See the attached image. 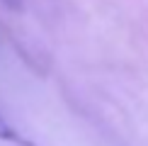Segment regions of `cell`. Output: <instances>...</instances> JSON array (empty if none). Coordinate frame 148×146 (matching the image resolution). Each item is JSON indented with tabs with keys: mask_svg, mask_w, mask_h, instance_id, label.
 Listing matches in <instances>:
<instances>
[{
	"mask_svg": "<svg viewBox=\"0 0 148 146\" xmlns=\"http://www.w3.org/2000/svg\"><path fill=\"white\" fill-rule=\"evenodd\" d=\"M0 139H3V141H15V144H20V146H32L29 141H24L20 134H17V129L3 117V114H0Z\"/></svg>",
	"mask_w": 148,
	"mask_h": 146,
	"instance_id": "obj_1",
	"label": "cell"
}]
</instances>
